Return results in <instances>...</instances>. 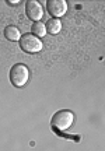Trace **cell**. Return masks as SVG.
Here are the masks:
<instances>
[{
  "mask_svg": "<svg viewBox=\"0 0 105 151\" xmlns=\"http://www.w3.org/2000/svg\"><path fill=\"white\" fill-rule=\"evenodd\" d=\"M73 122H74V113L72 111H67V109H62L52 116L50 119V126L55 130L63 132L72 127Z\"/></svg>",
  "mask_w": 105,
  "mask_h": 151,
  "instance_id": "6da1fadb",
  "label": "cell"
},
{
  "mask_svg": "<svg viewBox=\"0 0 105 151\" xmlns=\"http://www.w3.org/2000/svg\"><path fill=\"white\" fill-rule=\"evenodd\" d=\"M28 78H29V70L25 65L22 63H17L11 67L10 70V81L14 87H22L27 84Z\"/></svg>",
  "mask_w": 105,
  "mask_h": 151,
  "instance_id": "7a4b0ae2",
  "label": "cell"
},
{
  "mask_svg": "<svg viewBox=\"0 0 105 151\" xmlns=\"http://www.w3.org/2000/svg\"><path fill=\"white\" fill-rule=\"evenodd\" d=\"M20 48L24 52H28V53H37L39 50H42V41L39 38L34 37L32 34H25L20 38Z\"/></svg>",
  "mask_w": 105,
  "mask_h": 151,
  "instance_id": "3957f363",
  "label": "cell"
},
{
  "mask_svg": "<svg viewBox=\"0 0 105 151\" xmlns=\"http://www.w3.org/2000/svg\"><path fill=\"white\" fill-rule=\"evenodd\" d=\"M46 10L49 13V16L53 18L65 16L67 11V3L65 0H48L46 1Z\"/></svg>",
  "mask_w": 105,
  "mask_h": 151,
  "instance_id": "277c9868",
  "label": "cell"
},
{
  "mask_svg": "<svg viewBox=\"0 0 105 151\" xmlns=\"http://www.w3.org/2000/svg\"><path fill=\"white\" fill-rule=\"evenodd\" d=\"M25 14L29 20H32L34 22L41 21V18L44 17V9L39 1L37 0H29L25 4Z\"/></svg>",
  "mask_w": 105,
  "mask_h": 151,
  "instance_id": "5b68a950",
  "label": "cell"
},
{
  "mask_svg": "<svg viewBox=\"0 0 105 151\" xmlns=\"http://www.w3.org/2000/svg\"><path fill=\"white\" fill-rule=\"evenodd\" d=\"M45 28H46V32L52 34V35H56V34L60 32L62 22L59 18H49L48 22L45 24Z\"/></svg>",
  "mask_w": 105,
  "mask_h": 151,
  "instance_id": "8992f818",
  "label": "cell"
},
{
  "mask_svg": "<svg viewBox=\"0 0 105 151\" xmlns=\"http://www.w3.org/2000/svg\"><path fill=\"white\" fill-rule=\"evenodd\" d=\"M4 38L9 39L11 42H16V41H20L21 38V34L18 31V28L14 27V25H9V27L4 28Z\"/></svg>",
  "mask_w": 105,
  "mask_h": 151,
  "instance_id": "52a82bcc",
  "label": "cell"
},
{
  "mask_svg": "<svg viewBox=\"0 0 105 151\" xmlns=\"http://www.w3.org/2000/svg\"><path fill=\"white\" fill-rule=\"evenodd\" d=\"M31 31H32V35L37 38H42L46 35V28H45V24L41 21H37L32 24L31 27Z\"/></svg>",
  "mask_w": 105,
  "mask_h": 151,
  "instance_id": "ba28073f",
  "label": "cell"
},
{
  "mask_svg": "<svg viewBox=\"0 0 105 151\" xmlns=\"http://www.w3.org/2000/svg\"><path fill=\"white\" fill-rule=\"evenodd\" d=\"M7 3H9V4H17V3H20V1H18V0H9Z\"/></svg>",
  "mask_w": 105,
  "mask_h": 151,
  "instance_id": "9c48e42d",
  "label": "cell"
}]
</instances>
